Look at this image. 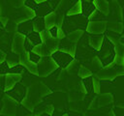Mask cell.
<instances>
[{"label":"cell","instance_id":"8","mask_svg":"<svg viewBox=\"0 0 124 116\" xmlns=\"http://www.w3.org/2000/svg\"><path fill=\"white\" fill-rule=\"evenodd\" d=\"M22 78V74L19 73H11L8 72L7 74H5V88L4 91L8 92L10 90H12Z\"/></svg>","mask_w":124,"mask_h":116},{"label":"cell","instance_id":"18","mask_svg":"<svg viewBox=\"0 0 124 116\" xmlns=\"http://www.w3.org/2000/svg\"><path fill=\"white\" fill-rule=\"evenodd\" d=\"M6 62L8 63L9 67L10 68H13L16 65H19L20 64V58H19V55L14 53L13 51L8 53L7 56H6Z\"/></svg>","mask_w":124,"mask_h":116},{"label":"cell","instance_id":"40","mask_svg":"<svg viewBox=\"0 0 124 116\" xmlns=\"http://www.w3.org/2000/svg\"><path fill=\"white\" fill-rule=\"evenodd\" d=\"M6 56H7V54H6V53H4V52L0 49V64L6 60Z\"/></svg>","mask_w":124,"mask_h":116},{"label":"cell","instance_id":"11","mask_svg":"<svg viewBox=\"0 0 124 116\" xmlns=\"http://www.w3.org/2000/svg\"><path fill=\"white\" fill-rule=\"evenodd\" d=\"M53 10H54V8L50 5V3L48 1H46L45 3H42V4H39L38 8L35 10L36 16L45 17L46 15H47L48 14H50L51 12H53Z\"/></svg>","mask_w":124,"mask_h":116},{"label":"cell","instance_id":"15","mask_svg":"<svg viewBox=\"0 0 124 116\" xmlns=\"http://www.w3.org/2000/svg\"><path fill=\"white\" fill-rule=\"evenodd\" d=\"M81 1V0H80ZM81 5H82V15H84L85 17H89L92 13L96 10V6L94 5L93 2H85V1H81Z\"/></svg>","mask_w":124,"mask_h":116},{"label":"cell","instance_id":"17","mask_svg":"<svg viewBox=\"0 0 124 116\" xmlns=\"http://www.w3.org/2000/svg\"><path fill=\"white\" fill-rule=\"evenodd\" d=\"M83 33H84V31H83V29H77V30H75V31H73V32H71V33H69L67 36H66V39L69 41V42H71L72 44H77L78 42V40L81 38V36L83 35Z\"/></svg>","mask_w":124,"mask_h":116},{"label":"cell","instance_id":"6","mask_svg":"<svg viewBox=\"0 0 124 116\" xmlns=\"http://www.w3.org/2000/svg\"><path fill=\"white\" fill-rule=\"evenodd\" d=\"M86 32L91 35H102L107 30V21H88L86 26Z\"/></svg>","mask_w":124,"mask_h":116},{"label":"cell","instance_id":"12","mask_svg":"<svg viewBox=\"0 0 124 116\" xmlns=\"http://www.w3.org/2000/svg\"><path fill=\"white\" fill-rule=\"evenodd\" d=\"M105 40V35H91L88 38L89 45L96 51H99Z\"/></svg>","mask_w":124,"mask_h":116},{"label":"cell","instance_id":"13","mask_svg":"<svg viewBox=\"0 0 124 116\" xmlns=\"http://www.w3.org/2000/svg\"><path fill=\"white\" fill-rule=\"evenodd\" d=\"M16 30L17 32L25 35L26 37L31 33L33 32V19L32 20H27V21H23V22H20L16 25Z\"/></svg>","mask_w":124,"mask_h":116},{"label":"cell","instance_id":"30","mask_svg":"<svg viewBox=\"0 0 124 116\" xmlns=\"http://www.w3.org/2000/svg\"><path fill=\"white\" fill-rule=\"evenodd\" d=\"M92 82H93V92H94L95 94H99V93H100L101 86H100L99 78H98L96 75L92 77Z\"/></svg>","mask_w":124,"mask_h":116},{"label":"cell","instance_id":"22","mask_svg":"<svg viewBox=\"0 0 124 116\" xmlns=\"http://www.w3.org/2000/svg\"><path fill=\"white\" fill-rule=\"evenodd\" d=\"M113 102V97L110 94H104L101 95L99 100H98V104L103 106V105H108V103Z\"/></svg>","mask_w":124,"mask_h":116},{"label":"cell","instance_id":"9","mask_svg":"<svg viewBox=\"0 0 124 116\" xmlns=\"http://www.w3.org/2000/svg\"><path fill=\"white\" fill-rule=\"evenodd\" d=\"M26 92H27V90H25V88L22 85L17 83L12 90L7 92V95H9L10 97H12L13 99H15L16 101H17L19 102L26 96Z\"/></svg>","mask_w":124,"mask_h":116},{"label":"cell","instance_id":"46","mask_svg":"<svg viewBox=\"0 0 124 116\" xmlns=\"http://www.w3.org/2000/svg\"><path fill=\"white\" fill-rule=\"evenodd\" d=\"M62 116H69V115H68V114H63Z\"/></svg>","mask_w":124,"mask_h":116},{"label":"cell","instance_id":"23","mask_svg":"<svg viewBox=\"0 0 124 116\" xmlns=\"http://www.w3.org/2000/svg\"><path fill=\"white\" fill-rule=\"evenodd\" d=\"M27 38L29 39V41H30L34 45H38V44H43V43H42L41 36H40V33H38V32H35V31L31 32V33L27 36Z\"/></svg>","mask_w":124,"mask_h":116},{"label":"cell","instance_id":"26","mask_svg":"<svg viewBox=\"0 0 124 116\" xmlns=\"http://www.w3.org/2000/svg\"><path fill=\"white\" fill-rule=\"evenodd\" d=\"M81 82L83 83L87 93H90L93 91V82H92V76H89V77H86L84 79L81 80Z\"/></svg>","mask_w":124,"mask_h":116},{"label":"cell","instance_id":"39","mask_svg":"<svg viewBox=\"0 0 124 116\" xmlns=\"http://www.w3.org/2000/svg\"><path fill=\"white\" fill-rule=\"evenodd\" d=\"M0 21H1V23L3 24V26L5 27V26L7 25V23L9 22V19H8V17H5V16H1V15H0Z\"/></svg>","mask_w":124,"mask_h":116},{"label":"cell","instance_id":"41","mask_svg":"<svg viewBox=\"0 0 124 116\" xmlns=\"http://www.w3.org/2000/svg\"><path fill=\"white\" fill-rule=\"evenodd\" d=\"M35 1H36V3H38V4H42V3L46 2L47 0H35Z\"/></svg>","mask_w":124,"mask_h":116},{"label":"cell","instance_id":"24","mask_svg":"<svg viewBox=\"0 0 124 116\" xmlns=\"http://www.w3.org/2000/svg\"><path fill=\"white\" fill-rule=\"evenodd\" d=\"M106 19V15L104 14H102L99 10H95L92 14L88 17V20L89 21H100V20H105Z\"/></svg>","mask_w":124,"mask_h":116},{"label":"cell","instance_id":"45","mask_svg":"<svg viewBox=\"0 0 124 116\" xmlns=\"http://www.w3.org/2000/svg\"><path fill=\"white\" fill-rule=\"evenodd\" d=\"M81 1H85V2H93L94 0H81Z\"/></svg>","mask_w":124,"mask_h":116},{"label":"cell","instance_id":"16","mask_svg":"<svg viewBox=\"0 0 124 116\" xmlns=\"http://www.w3.org/2000/svg\"><path fill=\"white\" fill-rule=\"evenodd\" d=\"M93 3L96 6V9L99 10L102 14H104L105 15L108 14V13H109V5H108V0H94Z\"/></svg>","mask_w":124,"mask_h":116},{"label":"cell","instance_id":"29","mask_svg":"<svg viewBox=\"0 0 124 116\" xmlns=\"http://www.w3.org/2000/svg\"><path fill=\"white\" fill-rule=\"evenodd\" d=\"M78 69H79V67L78 66V62L74 59L69 65H68V67L66 68V70H67V72H70V73H73V72H75V71H78Z\"/></svg>","mask_w":124,"mask_h":116},{"label":"cell","instance_id":"33","mask_svg":"<svg viewBox=\"0 0 124 116\" xmlns=\"http://www.w3.org/2000/svg\"><path fill=\"white\" fill-rule=\"evenodd\" d=\"M29 58H30V60H31L32 62H34V63L38 64L42 57H41V56H39L38 54L34 53L33 51H29Z\"/></svg>","mask_w":124,"mask_h":116},{"label":"cell","instance_id":"44","mask_svg":"<svg viewBox=\"0 0 124 116\" xmlns=\"http://www.w3.org/2000/svg\"><path fill=\"white\" fill-rule=\"evenodd\" d=\"M2 35H3V29H1V28H0V37H1Z\"/></svg>","mask_w":124,"mask_h":116},{"label":"cell","instance_id":"2","mask_svg":"<svg viewBox=\"0 0 124 116\" xmlns=\"http://www.w3.org/2000/svg\"><path fill=\"white\" fill-rule=\"evenodd\" d=\"M37 66H38V75L42 77L49 75L59 68L51 56L42 57L39 63L37 64Z\"/></svg>","mask_w":124,"mask_h":116},{"label":"cell","instance_id":"1","mask_svg":"<svg viewBox=\"0 0 124 116\" xmlns=\"http://www.w3.org/2000/svg\"><path fill=\"white\" fill-rule=\"evenodd\" d=\"M97 56L100 58L104 68L111 64L115 59V49L113 44L105 36L104 43L97 53Z\"/></svg>","mask_w":124,"mask_h":116},{"label":"cell","instance_id":"10","mask_svg":"<svg viewBox=\"0 0 124 116\" xmlns=\"http://www.w3.org/2000/svg\"><path fill=\"white\" fill-rule=\"evenodd\" d=\"M36 17V13L34 10L28 8V7H23L21 9V12H19V16H18V20L16 21V24L23 22V21H27V20H32Z\"/></svg>","mask_w":124,"mask_h":116},{"label":"cell","instance_id":"38","mask_svg":"<svg viewBox=\"0 0 124 116\" xmlns=\"http://www.w3.org/2000/svg\"><path fill=\"white\" fill-rule=\"evenodd\" d=\"M57 30H58V27L57 26H53L52 28H50L48 31L50 33V35L54 38H57Z\"/></svg>","mask_w":124,"mask_h":116},{"label":"cell","instance_id":"25","mask_svg":"<svg viewBox=\"0 0 124 116\" xmlns=\"http://www.w3.org/2000/svg\"><path fill=\"white\" fill-rule=\"evenodd\" d=\"M78 74L79 77H81L82 79L86 78V77H89V76H92V72L90 70H88L87 68H85L84 66H80L78 71Z\"/></svg>","mask_w":124,"mask_h":116},{"label":"cell","instance_id":"37","mask_svg":"<svg viewBox=\"0 0 124 116\" xmlns=\"http://www.w3.org/2000/svg\"><path fill=\"white\" fill-rule=\"evenodd\" d=\"M114 113L116 114V116H124V107H116Z\"/></svg>","mask_w":124,"mask_h":116},{"label":"cell","instance_id":"34","mask_svg":"<svg viewBox=\"0 0 124 116\" xmlns=\"http://www.w3.org/2000/svg\"><path fill=\"white\" fill-rule=\"evenodd\" d=\"M35 45L29 41V39L26 37V39H25V43H24V47H25V51H32V49H33V47H34Z\"/></svg>","mask_w":124,"mask_h":116},{"label":"cell","instance_id":"7","mask_svg":"<svg viewBox=\"0 0 124 116\" xmlns=\"http://www.w3.org/2000/svg\"><path fill=\"white\" fill-rule=\"evenodd\" d=\"M20 58V64L26 69L28 70V72L32 74L38 75V66L36 63L32 62L29 58V52L25 51L24 53H22L21 55H19Z\"/></svg>","mask_w":124,"mask_h":116},{"label":"cell","instance_id":"27","mask_svg":"<svg viewBox=\"0 0 124 116\" xmlns=\"http://www.w3.org/2000/svg\"><path fill=\"white\" fill-rule=\"evenodd\" d=\"M91 65H92V67L94 69L99 70V71L104 68V66H103V64H102V62H101V60H100V58L98 56L92 57V59H91Z\"/></svg>","mask_w":124,"mask_h":116},{"label":"cell","instance_id":"21","mask_svg":"<svg viewBox=\"0 0 124 116\" xmlns=\"http://www.w3.org/2000/svg\"><path fill=\"white\" fill-rule=\"evenodd\" d=\"M82 13V5H81V1L78 0L72 8H70L67 13L66 15L67 16H72V15H76V14H80Z\"/></svg>","mask_w":124,"mask_h":116},{"label":"cell","instance_id":"47","mask_svg":"<svg viewBox=\"0 0 124 116\" xmlns=\"http://www.w3.org/2000/svg\"><path fill=\"white\" fill-rule=\"evenodd\" d=\"M108 1H109V0H108Z\"/></svg>","mask_w":124,"mask_h":116},{"label":"cell","instance_id":"35","mask_svg":"<svg viewBox=\"0 0 124 116\" xmlns=\"http://www.w3.org/2000/svg\"><path fill=\"white\" fill-rule=\"evenodd\" d=\"M57 38H58L60 41L66 38V33H65V31L63 30L62 27L58 28V30H57Z\"/></svg>","mask_w":124,"mask_h":116},{"label":"cell","instance_id":"43","mask_svg":"<svg viewBox=\"0 0 124 116\" xmlns=\"http://www.w3.org/2000/svg\"><path fill=\"white\" fill-rule=\"evenodd\" d=\"M118 3H119V4L124 8V0H118Z\"/></svg>","mask_w":124,"mask_h":116},{"label":"cell","instance_id":"36","mask_svg":"<svg viewBox=\"0 0 124 116\" xmlns=\"http://www.w3.org/2000/svg\"><path fill=\"white\" fill-rule=\"evenodd\" d=\"M53 110H54L53 105H52V104H47V105L45 107L44 112H46V114H48V115H51V114L53 113Z\"/></svg>","mask_w":124,"mask_h":116},{"label":"cell","instance_id":"4","mask_svg":"<svg viewBox=\"0 0 124 116\" xmlns=\"http://www.w3.org/2000/svg\"><path fill=\"white\" fill-rule=\"evenodd\" d=\"M25 39L26 36L19 32H16L14 34L13 43H12V51L14 53L17 55H21L22 53L25 52V47H24Z\"/></svg>","mask_w":124,"mask_h":116},{"label":"cell","instance_id":"28","mask_svg":"<svg viewBox=\"0 0 124 116\" xmlns=\"http://www.w3.org/2000/svg\"><path fill=\"white\" fill-rule=\"evenodd\" d=\"M24 71H25V68H24L21 64H19V65H16V66H15V67H13V68H10L9 72H11V73H19V74H22V73H24Z\"/></svg>","mask_w":124,"mask_h":116},{"label":"cell","instance_id":"32","mask_svg":"<svg viewBox=\"0 0 124 116\" xmlns=\"http://www.w3.org/2000/svg\"><path fill=\"white\" fill-rule=\"evenodd\" d=\"M23 5H24L25 7H28V8H30V9L34 10V11H35V10L38 8V6H39V4L36 3L35 0H24Z\"/></svg>","mask_w":124,"mask_h":116},{"label":"cell","instance_id":"42","mask_svg":"<svg viewBox=\"0 0 124 116\" xmlns=\"http://www.w3.org/2000/svg\"><path fill=\"white\" fill-rule=\"evenodd\" d=\"M108 116H116V114L114 113V111H109L108 112Z\"/></svg>","mask_w":124,"mask_h":116},{"label":"cell","instance_id":"20","mask_svg":"<svg viewBox=\"0 0 124 116\" xmlns=\"http://www.w3.org/2000/svg\"><path fill=\"white\" fill-rule=\"evenodd\" d=\"M32 51L36 54H38L41 57H46V56H51L50 52L47 50V48L46 47V45L44 44H40L38 45H35L32 49Z\"/></svg>","mask_w":124,"mask_h":116},{"label":"cell","instance_id":"31","mask_svg":"<svg viewBox=\"0 0 124 116\" xmlns=\"http://www.w3.org/2000/svg\"><path fill=\"white\" fill-rule=\"evenodd\" d=\"M9 70H10V67H9L8 63L6 62V60L0 64V75L7 74L9 72Z\"/></svg>","mask_w":124,"mask_h":116},{"label":"cell","instance_id":"14","mask_svg":"<svg viewBox=\"0 0 124 116\" xmlns=\"http://www.w3.org/2000/svg\"><path fill=\"white\" fill-rule=\"evenodd\" d=\"M44 18H45V25H46V30H49L53 26H56V20H57V13L56 12H54V11L51 12L50 14L46 15Z\"/></svg>","mask_w":124,"mask_h":116},{"label":"cell","instance_id":"19","mask_svg":"<svg viewBox=\"0 0 124 116\" xmlns=\"http://www.w3.org/2000/svg\"><path fill=\"white\" fill-rule=\"evenodd\" d=\"M46 29V25H45V18L42 16H36L33 19V30L35 32H42L43 30Z\"/></svg>","mask_w":124,"mask_h":116},{"label":"cell","instance_id":"3","mask_svg":"<svg viewBox=\"0 0 124 116\" xmlns=\"http://www.w3.org/2000/svg\"><path fill=\"white\" fill-rule=\"evenodd\" d=\"M17 101L10 97L9 95H5L3 99V107L0 111L1 115H7V116H16V106H17Z\"/></svg>","mask_w":124,"mask_h":116},{"label":"cell","instance_id":"5","mask_svg":"<svg viewBox=\"0 0 124 116\" xmlns=\"http://www.w3.org/2000/svg\"><path fill=\"white\" fill-rule=\"evenodd\" d=\"M51 57L55 61V63L58 65V67L61 69H66L68 65L74 60V57H72L70 54L60 50H57L54 53H52Z\"/></svg>","mask_w":124,"mask_h":116}]
</instances>
